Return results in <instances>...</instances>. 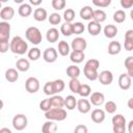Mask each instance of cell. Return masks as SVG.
Wrapping results in <instances>:
<instances>
[{"label":"cell","mask_w":133,"mask_h":133,"mask_svg":"<svg viewBox=\"0 0 133 133\" xmlns=\"http://www.w3.org/2000/svg\"><path fill=\"white\" fill-rule=\"evenodd\" d=\"M9 50L14 54L23 55V54H25L28 51V44L21 36L16 35L9 42Z\"/></svg>","instance_id":"6da1fadb"},{"label":"cell","mask_w":133,"mask_h":133,"mask_svg":"<svg viewBox=\"0 0 133 133\" xmlns=\"http://www.w3.org/2000/svg\"><path fill=\"white\" fill-rule=\"evenodd\" d=\"M68 114L63 108H51L50 110L45 112V117L48 121L53 122H61L66 118Z\"/></svg>","instance_id":"7a4b0ae2"},{"label":"cell","mask_w":133,"mask_h":133,"mask_svg":"<svg viewBox=\"0 0 133 133\" xmlns=\"http://www.w3.org/2000/svg\"><path fill=\"white\" fill-rule=\"evenodd\" d=\"M25 36L27 38L28 42H30L33 45H38L42 43L43 41V36H42V32L37 27L31 26L28 27L25 31Z\"/></svg>","instance_id":"3957f363"},{"label":"cell","mask_w":133,"mask_h":133,"mask_svg":"<svg viewBox=\"0 0 133 133\" xmlns=\"http://www.w3.org/2000/svg\"><path fill=\"white\" fill-rule=\"evenodd\" d=\"M12 127L17 130V131H22L27 127L28 124V119L27 116L23 113H18L12 117Z\"/></svg>","instance_id":"277c9868"},{"label":"cell","mask_w":133,"mask_h":133,"mask_svg":"<svg viewBox=\"0 0 133 133\" xmlns=\"http://www.w3.org/2000/svg\"><path fill=\"white\" fill-rule=\"evenodd\" d=\"M86 47H87L86 39L83 38V37H80V36L75 37L72 41V44H71V48L75 52H84Z\"/></svg>","instance_id":"5b68a950"},{"label":"cell","mask_w":133,"mask_h":133,"mask_svg":"<svg viewBox=\"0 0 133 133\" xmlns=\"http://www.w3.org/2000/svg\"><path fill=\"white\" fill-rule=\"evenodd\" d=\"M25 89L29 94H35L39 89V81L35 77H29L25 82Z\"/></svg>","instance_id":"8992f818"},{"label":"cell","mask_w":133,"mask_h":133,"mask_svg":"<svg viewBox=\"0 0 133 133\" xmlns=\"http://www.w3.org/2000/svg\"><path fill=\"white\" fill-rule=\"evenodd\" d=\"M57 57H58V53H57V50L53 47H50V48H47L44 53H43V58L46 62L48 63H52V62H55L57 60Z\"/></svg>","instance_id":"52a82bcc"},{"label":"cell","mask_w":133,"mask_h":133,"mask_svg":"<svg viewBox=\"0 0 133 133\" xmlns=\"http://www.w3.org/2000/svg\"><path fill=\"white\" fill-rule=\"evenodd\" d=\"M98 79L100 81L101 84L103 85H110L113 81V75L110 71L108 70H104L102 72H100V74L98 75Z\"/></svg>","instance_id":"ba28073f"},{"label":"cell","mask_w":133,"mask_h":133,"mask_svg":"<svg viewBox=\"0 0 133 133\" xmlns=\"http://www.w3.org/2000/svg\"><path fill=\"white\" fill-rule=\"evenodd\" d=\"M132 84V78L130 76L127 75V73L125 74H121V76L118 77V86L121 89L123 90H128L131 87Z\"/></svg>","instance_id":"9c48e42d"},{"label":"cell","mask_w":133,"mask_h":133,"mask_svg":"<svg viewBox=\"0 0 133 133\" xmlns=\"http://www.w3.org/2000/svg\"><path fill=\"white\" fill-rule=\"evenodd\" d=\"M10 35V24L8 22H0V39L8 41Z\"/></svg>","instance_id":"30bf717a"},{"label":"cell","mask_w":133,"mask_h":133,"mask_svg":"<svg viewBox=\"0 0 133 133\" xmlns=\"http://www.w3.org/2000/svg\"><path fill=\"white\" fill-rule=\"evenodd\" d=\"M104 102H105L104 94H102L100 91H95V92L90 94L89 103L92 104L94 106H101L102 104H104Z\"/></svg>","instance_id":"8fae6325"},{"label":"cell","mask_w":133,"mask_h":133,"mask_svg":"<svg viewBox=\"0 0 133 133\" xmlns=\"http://www.w3.org/2000/svg\"><path fill=\"white\" fill-rule=\"evenodd\" d=\"M77 109L79 110V112L85 114L87 112L90 111V107H91V104L89 103L88 100H86L85 98H81L79 100H77Z\"/></svg>","instance_id":"7c38bea8"},{"label":"cell","mask_w":133,"mask_h":133,"mask_svg":"<svg viewBox=\"0 0 133 133\" xmlns=\"http://www.w3.org/2000/svg\"><path fill=\"white\" fill-rule=\"evenodd\" d=\"M91 121L96 124H101L105 121V111L103 109H100V108H97L95 110L91 111Z\"/></svg>","instance_id":"4fadbf2b"},{"label":"cell","mask_w":133,"mask_h":133,"mask_svg":"<svg viewBox=\"0 0 133 133\" xmlns=\"http://www.w3.org/2000/svg\"><path fill=\"white\" fill-rule=\"evenodd\" d=\"M14 16H15V9L11 6H5L0 10V18L4 22H8L14 18Z\"/></svg>","instance_id":"5bb4252c"},{"label":"cell","mask_w":133,"mask_h":133,"mask_svg":"<svg viewBox=\"0 0 133 133\" xmlns=\"http://www.w3.org/2000/svg\"><path fill=\"white\" fill-rule=\"evenodd\" d=\"M101 30H102L101 24H99V23H97V22H95V21H90V22L87 24V31H88V33H89L90 35H92V36L98 35V34L101 32Z\"/></svg>","instance_id":"9a60e30c"},{"label":"cell","mask_w":133,"mask_h":133,"mask_svg":"<svg viewBox=\"0 0 133 133\" xmlns=\"http://www.w3.org/2000/svg\"><path fill=\"white\" fill-rule=\"evenodd\" d=\"M33 18L35 21L37 22H43L45 21L46 19H48V12L45 8L43 7H38V8H35V10L33 11Z\"/></svg>","instance_id":"2e32d148"},{"label":"cell","mask_w":133,"mask_h":133,"mask_svg":"<svg viewBox=\"0 0 133 133\" xmlns=\"http://www.w3.org/2000/svg\"><path fill=\"white\" fill-rule=\"evenodd\" d=\"M59 31H58V29H56V28H50V29H48L47 30V33H46V38H47V41L49 42V43H56L57 41H58V38H59Z\"/></svg>","instance_id":"e0dca14e"},{"label":"cell","mask_w":133,"mask_h":133,"mask_svg":"<svg viewBox=\"0 0 133 133\" xmlns=\"http://www.w3.org/2000/svg\"><path fill=\"white\" fill-rule=\"evenodd\" d=\"M57 131V125L53 121H47L42 126V133H55Z\"/></svg>","instance_id":"ac0fdd59"},{"label":"cell","mask_w":133,"mask_h":133,"mask_svg":"<svg viewBox=\"0 0 133 133\" xmlns=\"http://www.w3.org/2000/svg\"><path fill=\"white\" fill-rule=\"evenodd\" d=\"M92 14H94V9H92L90 6H88V5L83 6V7L80 9V12H79L80 18L83 19V20H85V21L91 20V19H92Z\"/></svg>","instance_id":"d6986e66"},{"label":"cell","mask_w":133,"mask_h":133,"mask_svg":"<svg viewBox=\"0 0 133 133\" xmlns=\"http://www.w3.org/2000/svg\"><path fill=\"white\" fill-rule=\"evenodd\" d=\"M18 12L21 17L23 18H27L29 17L31 14H32V7L30 4L28 3H22L20 6H19V9H18Z\"/></svg>","instance_id":"ffe728a7"},{"label":"cell","mask_w":133,"mask_h":133,"mask_svg":"<svg viewBox=\"0 0 133 133\" xmlns=\"http://www.w3.org/2000/svg\"><path fill=\"white\" fill-rule=\"evenodd\" d=\"M104 35L106 36V37H108V38H113L116 34H117V31H118V29H117V27L115 26V25H112V24H108V25H106L105 27H104Z\"/></svg>","instance_id":"44dd1931"},{"label":"cell","mask_w":133,"mask_h":133,"mask_svg":"<svg viewBox=\"0 0 133 133\" xmlns=\"http://www.w3.org/2000/svg\"><path fill=\"white\" fill-rule=\"evenodd\" d=\"M16 66H17V71L18 72H27L30 68V62L28 59L25 58H20L17 60L16 62Z\"/></svg>","instance_id":"7402d4cb"},{"label":"cell","mask_w":133,"mask_h":133,"mask_svg":"<svg viewBox=\"0 0 133 133\" xmlns=\"http://www.w3.org/2000/svg\"><path fill=\"white\" fill-rule=\"evenodd\" d=\"M5 79L8 82H16L19 79V72L17 71V69H7L5 71Z\"/></svg>","instance_id":"603a6c76"},{"label":"cell","mask_w":133,"mask_h":133,"mask_svg":"<svg viewBox=\"0 0 133 133\" xmlns=\"http://www.w3.org/2000/svg\"><path fill=\"white\" fill-rule=\"evenodd\" d=\"M52 108H62L64 106V99L59 95H54L50 98Z\"/></svg>","instance_id":"cb8c5ba5"},{"label":"cell","mask_w":133,"mask_h":133,"mask_svg":"<svg viewBox=\"0 0 133 133\" xmlns=\"http://www.w3.org/2000/svg\"><path fill=\"white\" fill-rule=\"evenodd\" d=\"M107 18V15L106 12L103 10V9H96L94 10V14H92V21L101 24L103 23Z\"/></svg>","instance_id":"d4e9b609"},{"label":"cell","mask_w":133,"mask_h":133,"mask_svg":"<svg viewBox=\"0 0 133 133\" xmlns=\"http://www.w3.org/2000/svg\"><path fill=\"white\" fill-rule=\"evenodd\" d=\"M122 50V45L117 41H112L108 45V53L110 55H116L121 52Z\"/></svg>","instance_id":"484cf974"},{"label":"cell","mask_w":133,"mask_h":133,"mask_svg":"<svg viewBox=\"0 0 133 133\" xmlns=\"http://www.w3.org/2000/svg\"><path fill=\"white\" fill-rule=\"evenodd\" d=\"M66 75H68L71 79L78 78L79 75H80V69H79V66H77L76 64L69 65V66L66 68Z\"/></svg>","instance_id":"4316f807"},{"label":"cell","mask_w":133,"mask_h":133,"mask_svg":"<svg viewBox=\"0 0 133 133\" xmlns=\"http://www.w3.org/2000/svg\"><path fill=\"white\" fill-rule=\"evenodd\" d=\"M58 53L61 56H66L70 54V45L65 41H60L58 43Z\"/></svg>","instance_id":"83f0119b"},{"label":"cell","mask_w":133,"mask_h":133,"mask_svg":"<svg viewBox=\"0 0 133 133\" xmlns=\"http://www.w3.org/2000/svg\"><path fill=\"white\" fill-rule=\"evenodd\" d=\"M77 106V99L74 96H66V98L64 99V107L69 110H73L75 109Z\"/></svg>","instance_id":"f1b7e54d"},{"label":"cell","mask_w":133,"mask_h":133,"mask_svg":"<svg viewBox=\"0 0 133 133\" xmlns=\"http://www.w3.org/2000/svg\"><path fill=\"white\" fill-rule=\"evenodd\" d=\"M84 58H85L84 52H75V51H73L70 54V59L74 63H80L84 60Z\"/></svg>","instance_id":"f546056e"},{"label":"cell","mask_w":133,"mask_h":133,"mask_svg":"<svg viewBox=\"0 0 133 133\" xmlns=\"http://www.w3.org/2000/svg\"><path fill=\"white\" fill-rule=\"evenodd\" d=\"M41 55H42V52H41V50H39L37 47L31 48V49L28 50V52H27L28 58H29L30 60H33V61L37 60V59L41 57Z\"/></svg>","instance_id":"4dcf8cb0"},{"label":"cell","mask_w":133,"mask_h":133,"mask_svg":"<svg viewBox=\"0 0 133 133\" xmlns=\"http://www.w3.org/2000/svg\"><path fill=\"white\" fill-rule=\"evenodd\" d=\"M83 73L85 75V77L90 80V81H95L98 79V71L97 70H92V69H87V68H83Z\"/></svg>","instance_id":"1f68e13d"},{"label":"cell","mask_w":133,"mask_h":133,"mask_svg":"<svg viewBox=\"0 0 133 133\" xmlns=\"http://www.w3.org/2000/svg\"><path fill=\"white\" fill-rule=\"evenodd\" d=\"M60 33L64 36H70L73 34V27H72V23H66L64 22L61 26H60Z\"/></svg>","instance_id":"d6a6232c"},{"label":"cell","mask_w":133,"mask_h":133,"mask_svg":"<svg viewBox=\"0 0 133 133\" xmlns=\"http://www.w3.org/2000/svg\"><path fill=\"white\" fill-rule=\"evenodd\" d=\"M126 20V12L123 9H118L113 14V21L117 24H121L123 22H125Z\"/></svg>","instance_id":"836d02e7"},{"label":"cell","mask_w":133,"mask_h":133,"mask_svg":"<svg viewBox=\"0 0 133 133\" xmlns=\"http://www.w3.org/2000/svg\"><path fill=\"white\" fill-rule=\"evenodd\" d=\"M90 94H91V88L89 85H87V84H81L80 85V88L78 90V95L81 98H86V97L90 96Z\"/></svg>","instance_id":"e575fe53"},{"label":"cell","mask_w":133,"mask_h":133,"mask_svg":"<svg viewBox=\"0 0 133 133\" xmlns=\"http://www.w3.org/2000/svg\"><path fill=\"white\" fill-rule=\"evenodd\" d=\"M80 81L78 80V78H74V79H71L70 82H69V88L72 92L74 94H78V90L80 88Z\"/></svg>","instance_id":"d590c367"},{"label":"cell","mask_w":133,"mask_h":133,"mask_svg":"<svg viewBox=\"0 0 133 133\" xmlns=\"http://www.w3.org/2000/svg\"><path fill=\"white\" fill-rule=\"evenodd\" d=\"M43 89H44L45 95H47V96H51V97H52V96L56 95L55 88H54V85H53V81H48V82H46Z\"/></svg>","instance_id":"8d00e7d4"},{"label":"cell","mask_w":133,"mask_h":133,"mask_svg":"<svg viewBox=\"0 0 133 133\" xmlns=\"http://www.w3.org/2000/svg\"><path fill=\"white\" fill-rule=\"evenodd\" d=\"M112 126H126V118L123 114H115L111 119Z\"/></svg>","instance_id":"74e56055"},{"label":"cell","mask_w":133,"mask_h":133,"mask_svg":"<svg viewBox=\"0 0 133 133\" xmlns=\"http://www.w3.org/2000/svg\"><path fill=\"white\" fill-rule=\"evenodd\" d=\"M125 66L127 69V75L133 77V56H129L125 60Z\"/></svg>","instance_id":"f35d334b"},{"label":"cell","mask_w":133,"mask_h":133,"mask_svg":"<svg viewBox=\"0 0 133 133\" xmlns=\"http://www.w3.org/2000/svg\"><path fill=\"white\" fill-rule=\"evenodd\" d=\"M73 27V34H81L85 30V26L81 22H75L72 24Z\"/></svg>","instance_id":"ab89813d"},{"label":"cell","mask_w":133,"mask_h":133,"mask_svg":"<svg viewBox=\"0 0 133 133\" xmlns=\"http://www.w3.org/2000/svg\"><path fill=\"white\" fill-rule=\"evenodd\" d=\"M63 19L66 23H72L75 19V11L72 8H66L63 12Z\"/></svg>","instance_id":"60d3db41"},{"label":"cell","mask_w":133,"mask_h":133,"mask_svg":"<svg viewBox=\"0 0 133 133\" xmlns=\"http://www.w3.org/2000/svg\"><path fill=\"white\" fill-rule=\"evenodd\" d=\"M100 66V61L98 59H95V58H91V59H88L85 64H84V68H87V69H92V70H97L99 69Z\"/></svg>","instance_id":"b9f144b4"},{"label":"cell","mask_w":133,"mask_h":133,"mask_svg":"<svg viewBox=\"0 0 133 133\" xmlns=\"http://www.w3.org/2000/svg\"><path fill=\"white\" fill-rule=\"evenodd\" d=\"M48 20H49V23L52 24V25H58L60 22H61V16L57 12H53L51 14L49 17H48Z\"/></svg>","instance_id":"7bdbcfd3"},{"label":"cell","mask_w":133,"mask_h":133,"mask_svg":"<svg viewBox=\"0 0 133 133\" xmlns=\"http://www.w3.org/2000/svg\"><path fill=\"white\" fill-rule=\"evenodd\" d=\"M65 0H52L51 2V5L52 7L55 9V10H61L65 7Z\"/></svg>","instance_id":"ee69618b"},{"label":"cell","mask_w":133,"mask_h":133,"mask_svg":"<svg viewBox=\"0 0 133 133\" xmlns=\"http://www.w3.org/2000/svg\"><path fill=\"white\" fill-rule=\"evenodd\" d=\"M53 85H54V88H55V92L56 94L62 91L64 89V86H65L64 81L62 79H56V80H54L53 81Z\"/></svg>","instance_id":"f6af8a7d"},{"label":"cell","mask_w":133,"mask_h":133,"mask_svg":"<svg viewBox=\"0 0 133 133\" xmlns=\"http://www.w3.org/2000/svg\"><path fill=\"white\" fill-rule=\"evenodd\" d=\"M52 108V106H51V100H50V98H48V99H45V100H42V102L39 103V109L42 110V111H48V110H50Z\"/></svg>","instance_id":"bcb514c9"},{"label":"cell","mask_w":133,"mask_h":133,"mask_svg":"<svg viewBox=\"0 0 133 133\" xmlns=\"http://www.w3.org/2000/svg\"><path fill=\"white\" fill-rule=\"evenodd\" d=\"M116 104L113 101H108L105 103V111L108 113H114L116 111Z\"/></svg>","instance_id":"7dc6e473"},{"label":"cell","mask_w":133,"mask_h":133,"mask_svg":"<svg viewBox=\"0 0 133 133\" xmlns=\"http://www.w3.org/2000/svg\"><path fill=\"white\" fill-rule=\"evenodd\" d=\"M111 3V0H92V4L98 7H107Z\"/></svg>","instance_id":"c3c4849f"},{"label":"cell","mask_w":133,"mask_h":133,"mask_svg":"<svg viewBox=\"0 0 133 133\" xmlns=\"http://www.w3.org/2000/svg\"><path fill=\"white\" fill-rule=\"evenodd\" d=\"M9 50V41L0 39V53H6Z\"/></svg>","instance_id":"681fc988"},{"label":"cell","mask_w":133,"mask_h":133,"mask_svg":"<svg viewBox=\"0 0 133 133\" xmlns=\"http://www.w3.org/2000/svg\"><path fill=\"white\" fill-rule=\"evenodd\" d=\"M74 133H88V129L85 125H77L74 129Z\"/></svg>","instance_id":"f907efd6"},{"label":"cell","mask_w":133,"mask_h":133,"mask_svg":"<svg viewBox=\"0 0 133 133\" xmlns=\"http://www.w3.org/2000/svg\"><path fill=\"white\" fill-rule=\"evenodd\" d=\"M121 5L123 8H131L133 6V0H121Z\"/></svg>","instance_id":"816d5d0a"},{"label":"cell","mask_w":133,"mask_h":133,"mask_svg":"<svg viewBox=\"0 0 133 133\" xmlns=\"http://www.w3.org/2000/svg\"><path fill=\"white\" fill-rule=\"evenodd\" d=\"M113 133H126V126H112Z\"/></svg>","instance_id":"f5cc1de1"},{"label":"cell","mask_w":133,"mask_h":133,"mask_svg":"<svg viewBox=\"0 0 133 133\" xmlns=\"http://www.w3.org/2000/svg\"><path fill=\"white\" fill-rule=\"evenodd\" d=\"M124 47H125V50L132 51L133 50V41H125Z\"/></svg>","instance_id":"db71d44e"},{"label":"cell","mask_w":133,"mask_h":133,"mask_svg":"<svg viewBox=\"0 0 133 133\" xmlns=\"http://www.w3.org/2000/svg\"><path fill=\"white\" fill-rule=\"evenodd\" d=\"M125 41H133V30L129 29L125 33Z\"/></svg>","instance_id":"11a10c76"},{"label":"cell","mask_w":133,"mask_h":133,"mask_svg":"<svg viewBox=\"0 0 133 133\" xmlns=\"http://www.w3.org/2000/svg\"><path fill=\"white\" fill-rule=\"evenodd\" d=\"M29 2L31 5H39L42 3V0H30Z\"/></svg>","instance_id":"9f6ffc18"},{"label":"cell","mask_w":133,"mask_h":133,"mask_svg":"<svg viewBox=\"0 0 133 133\" xmlns=\"http://www.w3.org/2000/svg\"><path fill=\"white\" fill-rule=\"evenodd\" d=\"M0 133H12L10 129L8 128H1L0 129Z\"/></svg>","instance_id":"6f0895ef"},{"label":"cell","mask_w":133,"mask_h":133,"mask_svg":"<svg viewBox=\"0 0 133 133\" xmlns=\"http://www.w3.org/2000/svg\"><path fill=\"white\" fill-rule=\"evenodd\" d=\"M132 126H133V121H130L129 124H128V131H129V133H133Z\"/></svg>","instance_id":"680465c9"},{"label":"cell","mask_w":133,"mask_h":133,"mask_svg":"<svg viewBox=\"0 0 133 133\" xmlns=\"http://www.w3.org/2000/svg\"><path fill=\"white\" fill-rule=\"evenodd\" d=\"M132 102H133V99H132V98H130V99H129V101H128V107H129L130 109H133V105H132Z\"/></svg>","instance_id":"91938a15"},{"label":"cell","mask_w":133,"mask_h":133,"mask_svg":"<svg viewBox=\"0 0 133 133\" xmlns=\"http://www.w3.org/2000/svg\"><path fill=\"white\" fill-rule=\"evenodd\" d=\"M3 106H4V103H3V101L0 99V110L3 108Z\"/></svg>","instance_id":"94428289"},{"label":"cell","mask_w":133,"mask_h":133,"mask_svg":"<svg viewBox=\"0 0 133 133\" xmlns=\"http://www.w3.org/2000/svg\"><path fill=\"white\" fill-rule=\"evenodd\" d=\"M1 5H2V4H1V2H0V8H1Z\"/></svg>","instance_id":"6125c7cd"}]
</instances>
